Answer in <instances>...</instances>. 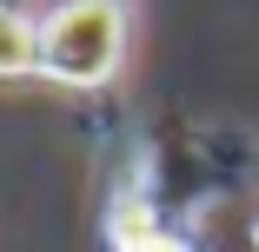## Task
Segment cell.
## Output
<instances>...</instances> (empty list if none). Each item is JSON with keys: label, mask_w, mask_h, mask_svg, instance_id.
<instances>
[{"label": "cell", "mask_w": 259, "mask_h": 252, "mask_svg": "<svg viewBox=\"0 0 259 252\" xmlns=\"http://www.w3.org/2000/svg\"><path fill=\"white\" fill-rule=\"evenodd\" d=\"M27 67H40V27L0 14V73H27Z\"/></svg>", "instance_id": "obj_2"}, {"label": "cell", "mask_w": 259, "mask_h": 252, "mask_svg": "<svg viewBox=\"0 0 259 252\" xmlns=\"http://www.w3.org/2000/svg\"><path fill=\"white\" fill-rule=\"evenodd\" d=\"M252 245H259V226H252Z\"/></svg>", "instance_id": "obj_3"}, {"label": "cell", "mask_w": 259, "mask_h": 252, "mask_svg": "<svg viewBox=\"0 0 259 252\" xmlns=\"http://www.w3.org/2000/svg\"><path fill=\"white\" fill-rule=\"evenodd\" d=\"M126 20L113 0H67L40 20V73H54L67 86H100L120 67Z\"/></svg>", "instance_id": "obj_1"}]
</instances>
